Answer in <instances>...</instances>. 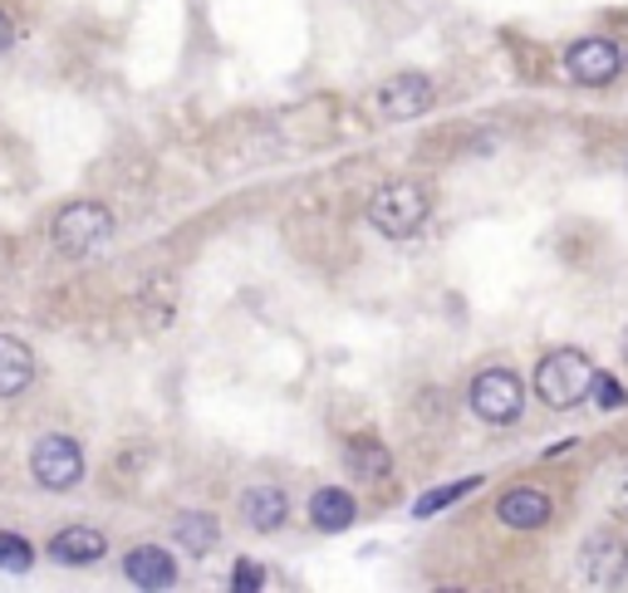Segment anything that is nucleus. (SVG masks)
Instances as JSON below:
<instances>
[{
    "instance_id": "6",
    "label": "nucleus",
    "mask_w": 628,
    "mask_h": 593,
    "mask_svg": "<svg viewBox=\"0 0 628 593\" xmlns=\"http://www.w3.org/2000/svg\"><path fill=\"white\" fill-rule=\"evenodd\" d=\"M580 584L584 589H624L628 584V539L619 529H594L580 549Z\"/></svg>"
},
{
    "instance_id": "7",
    "label": "nucleus",
    "mask_w": 628,
    "mask_h": 593,
    "mask_svg": "<svg viewBox=\"0 0 628 593\" xmlns=\"http://www.w3.org/2000/svg\"><path fill=\"white\" fill-rule=\"evenodd\" d=\"M30 471H35V481L45 485V491H75L83 481V451L79 441L69 437H40L35 451H30Z\"/></svg>"
},
{
    "instance_id": "21",
    "label": "nucleus",
    "mask_w": 628,
    "mask_h": 593,
    "mask_svg": "<svg viewBox=\"0 0 628 593\" xmlns=\"http://www.w3.org/2000/svg\"><path fill=\"white\" fill-rule=\"evenodd\" d=\"M10 45H15V25H10V15L0 10V55H5Z\"/></svg>"
},
{
    "instance_id": "14",
    "label": "nucleus",
    "mask_w": 628,
    "mask_h": 593,
    "mask_svg": "<svg viewBox=\"0 0 628 593\" xmlns=\"http://www.w3.org/2000/svg\"><path fill=\"white\" fill-rule=\"evenodd\" d=\"M354 515H359V505H354V495L344 491V485H324V491H314V501H310V525L314 529L339 535V529L354 525Z\"/></svg>"
},
{
    "instance_id": "20",
    "label": "nucleus",
    "mask_w": 628,
    "mask_h": 593,
    "mask_svg": "<svg viewBox=\"0 0 628 593\" xmlns=\"http://www.w3.org/2000/svg\"><path fill=\"white\" fill-rule=\"evenodd\" d=\"M232 589H246V593L266 589V569H260V564H250V559H240V564L232 569Z\"/></svg>"
},
{
    "instance_id": "17",
    "label": "nucleus",
    "mask_w": 628,
    "mask_h": 593,
    "mask_svg": "<svg viewBox=\"0 0 628 593\" xmlns=\"http://www.w3.org/2000/svg\"><path fill=\"white\" fill-rule=\"evenodd\" d=\"M481 485V475H462V481H452V485H437V491H427L423 501L413 505V515L417 521H427V515H437V511H447L452 501H462V495H471Z\"/></svg>"
},
{
    "instance_id": "2",
    "label": "nucleus",
    "mask_w": 628,
    "mask_h": 593,
    "mask_svg": "<svg viewBox=\"0 0 628 593\" xmlns=\"http://www.w3.org/2000/svg\"><path fill=\"white\" fill-rule=\"evenodd\" d=\"M113 240V211L103 201H75L55 216V250L69 260H89L99 256Z\"/></svg>"
},
{
    "instance_id": "3",
    "label": "nucleus",
    "mask_w": 628,
    "mask_h": 593,
    "mask_svg": "<svg viewBox=\"0 0 628 593\" xmlns=\"http://www.w3.org/2000/svg\"><path fill=\"white\" fill-rule=\"evenodd\" d=\"M427 211H433V192L423 182H383L369 201V221L393 240L413 236L427 221Z\"/></svg>"
},
{
    "instance_id": "11",
    "label": "nucleus",
    "mask_w": 628,
    "mask_h": 593,
    "mask_svg": "<svg viewBox=\"0 0 628 593\" xmlns=\"http://www.w3.org/2000/svg\"><path fill=\"white\" fill-rule=\"evenodd\" d=\"M123 574H128V584L133 589H172L177 584V564H172V555L167 549H157V545H138V549H128V559H123Z\"/></svg>"
},
{
    "instance_id": "12",
    "label": "nucleus",
    "mask_w": 628,
    "mask_h": 593,
    "mask_svg": "<svg viewBox=\"0 0 628 593\" xmlns=\"http://www.w3.org/2000/svg\"><path fill=\"white\" fill-rule=\"evenodd\" d=\"M35 383V354L25 338L0 334V398H20Z\"/></svg>"
},
{
    "instance_id": "10",
    "label": "nucleus",
    "mask_w": 628,
    "mask_h": 593,
    "mask_svg": "<svg viewBox=\"0 0 628 593\" xmlns=\"http://www.w3.org/2000/svg\"><path fill=\"white\" fill-rule=\"evenodd\" d=\"M103 555H109V539H103V529H93V525H69L49 539V559H59V564H69V569L99 564Z\"/></svg>"
},
{
    "instance_id": "22",
    "label": "nucleus",
    "mask_w": 628,
    "mask_h": 593,
    "mask_svg": "<svg viewBox=\"0 0 628 593\" xmlns=\"http://www.w3.org/2000/svg\"><path fill=\"white\" fill-rule=\"evenodd\" d=\"M619 354H624V363H628V329L619 334Z\"/></svg>"
},
{
    "instance_id": "18",
    "label": "nucleus",
    "mask_w": 628,
    "mask_h": 593,
    "mask_svg": "<svg viewBox=\"0 0 628 593\" xmlns=\"http://www.w3.org/2000/svg\"><path fill=\"white\" fill-rule=\"evenodd\" d=\"M30 564H35L30 539L15 535V529H0V569H5V574H30Z\"/></svg>"
},
{
    "instance_id": "19",
    "label": "nucleus",
    "mask_w": 628,
    "mask_h": 593,
    "mask_svg": "<svg viewBox=\"0 0 628 593\" xmlns=\"http://www.w3.org/2000/svg\"><path fill=\"white\" fill-rule=\"evenodd\" d=\"M594 402H599L604 412H614V407H624V402H628V393L619 388V378L599 373V378H594Z\"/></svg>"
},
{
    "instance_id": "5",
    "label": "nucleus",
    "mask_w": 628,
    "mask_h": 593,
    "mask_svg": "<svg viewBox=\"0 0 628 593\" xmlns=\"http://www.w3.org/2000/svg\"><path fill=\"white\" fill-rule=\"evenodd\" d=\"M628 65V49L619 40L609 35H584L574 40L570 49H564V74H570L574 83H584V89H604V83H614Z\"/></svg>"
},
{
    "instance_id": "13",
    "label": "nucleus",
    "mask_w": 628,
    "mask_h": 593,
    "mask_svg": "<svg viewBox=\"0 0 628 593\" xmlns=\"http://www.w3.org/2000/svg\"><path fill=\"white\" fill-rule=\"evenodd\" d=\"M240 515H246L250 529L270 535V529H280L285 525V515H290L285 491H280V485H250V491L240 495Z\"/></svg>"
},
{
    "instance_id": "8",
    "label": "nucleus",
    "mask_w": 628,
    "mask_h": 593,
    "mask_svg": "<svg viewBox=\"0 0 628 593\" xmlns=\"http://www.w3.org/2000/svg\"><path fill=\"white\" fill-rule=\"evenodd\" d=\"M433 99H437V89L427 74H393L379 89V113L389 123H407V119H423L433 109Z\"/></svg>"
},
{
    "instance_id": "9",
    "label": "nucleus",
    "mask_w": 628,
    "mask_h": 593,
    "mask_svg": "<svg viewBox=\"0 0 628 593\" xmlns=\"http://www.w3.org/2000/svg\"><path fill=\"white\" fill-rule=\"evenodd\" d=\"M496 521L511 529H540L550 521V495L536 491V485H511L496 501Z\"/></svg>"
},
{
    "instance_id": "15",
    "label": "nucleus",
    "mask_w": 628,
    "mask_h": 593,
    "mask_svg": "<svg viewBox=\"0 0 628 593\" xmlns=\"http://www.w3.org/2000/svg\"><path fill=\"white\" fill-rule=\"evenodd\" d=\"M172 539H182V549H192V555H212L216 539H222V525L206 511H182L172 521Z\"/></svg>"
},
{
    "instance_id": "1",
    "label": "nucleus",
    "mask_w": 628,
    "mask_h": 593,
    "mask_svg": "<svg viewBox=\"0 0 628 593\" xmlns=\"http://www.w3.org/2000/svg\"><path fill=\"white\" fill-rule=\"evenodd\" d=\"M594 363L584 348H550L536 363V398L554 412L580 407L584 398H594Z\"/></svg>"
},
{
    "instance_id": "16",
    "label": "nucleus",
    "mask_w": 628,
    "mask_h": 593,
    "mask_svg": "<svg viewBox=\"0 0 628 593\" xmlns=\"http://www.w3.org/2000/svg\"><path fill=\"white\" fill-rule=\"evenodd\" d=\"M344 466H349L354 475H363V481H383V475L393 471V457H389V447L383 441H373V437H354L349 441V451H344Z\"/></svg>"
},
{
    "instance_id": "23",
    "label": "nucleus",
    "mask_w": 628,
    "mask_h": 593,
    "mask_svg": "<svg viewBox=\"0 0 628 593\" xmlns=\"http://www.w3.org/2000/svg\"><path fill=\"white\" fill-rule=\"evenodd\" d=\"M619 501L628 505V475H624V485H619Z\"/></svg>"
},
{
    "instance_id": "4",
    "label": "nucleus",
    "mask_w": 628,
    "mask_h": 593,
    "mask_svg": "<svg viewBox=\"0 0 628 593\" xmlns=\"http://www.w3.org/2000/svg\"><path fill=\"white\" fill-rule=\"evenodd\" d=\"M467 402L486 427H511L520 417V407H526V383L511 368H486V373L471 378Z\"/></svg>"
}]
</instances>
